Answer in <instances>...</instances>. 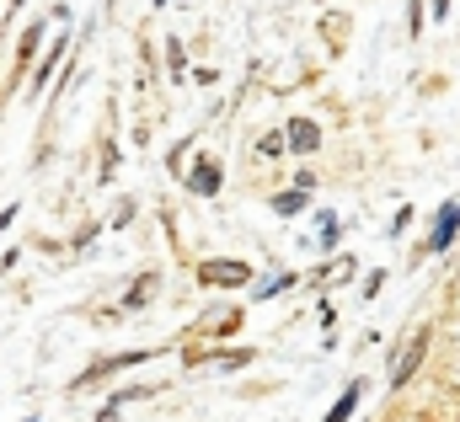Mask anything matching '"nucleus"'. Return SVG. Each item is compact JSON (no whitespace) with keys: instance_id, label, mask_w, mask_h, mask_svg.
<instances>
[{"instance_id":"39448f33","label":"nucleus","mask_w":460,"mask_h":422,"mask_svg":"<svg viewBox=\"0 0 460 422\" xmlns=\"http://www.w3.org/2000/svg\"><path fill=\"white\" fill-rule=\"evenodd\" d=\"M289 145H295V150H316V145H322V139H316V123H311V118L289 123Z\"/></svg>"},{"instance_id":"6e6552de","label":"nucleus","mask_w":460,"mask_h":422,"mask_svg":"<svg viewBox=\"0 0 460 422\" xmlns=\"http://www.w3.org/2000/svg\"><path fill=\"white\" fill-rule=\"evenodd\" d=\"M150 289H155V278H145V284H139V289H134V295H128V311H134V305H139V300H150Z\"/></svg>"},{"instance_id":"7ed1b4c3","label":"nucleus","mask_w":460,"mask_h":422,"mask_svg":"<svg viewBox=\"0 0 460 422\" xmlns=\"http://www.w3.org/2000/svg\"><path fill=\"white\" fill-rule=\"evenodd\" d=\"M423 347H429V337L418 331V337H412V342L402 347V358H396V369H391V385H407V374L418 369V358H423Z\"/></svg>"},{"instance_id":"f257e3e1","label":"nucleus","mask_w":460,"mask_h":422,"mask_svg":"<svg viewBox=\"0 0 460 422\" xmlns=\"http://www.w3.org/2000/svg\"><path fill=\"white\" fill-rule=\"evenodd\" d=\"M204 284H226V289L252 284V268L246 262H204Z\"/></svg>"},{"instance_id":"f03ea898","label":"nucleus","mask_w":460,"mask_h":422,"mask_svg":"<svg viewBox=\"0 0 460 422\" xmlns=\"http://www.w3.org/2000/svg\"><path fill=\"white\" fill-rule=\"evenodd\" d=\"M456 230H460V198L439 209V224H434V235H429V251H445V246L456 241Z\"/></svg>"},{"instance_id":"0eeeda50","label":"nucleus","mask_w":460,"mask_h":422,"mask_svg":"<svg viewBox=\"0 0 460 422\" xmlns=\"http://www.w3.org/2000/svg\"><path fill=\"white\" fill-rule=\"evenodd\" d=\"M300 204H305V193H279V198H273V209L279 214H295Z\"/></svg>"},{"instance_id":"20e7f679","label":"nucleus","mask_w":460,"mask_h":422,"mask_svg":"<svg viewBox=\"0 0 460 422\" xmlns=\"http://www.w3.org/2000/svg\"><path fill=\"white\" fill-rule=\"evenodd\" d=\"M358 396H364V385L353 380V385L343 391V401H338V407H332V412H327L322 422H348V418H353V407H358Z\"/></svg>"},{"instance_id":"423d86ee","label":"nucleus","mask_w":460,"mask_h":422,"mask_svg":"<svg viewBox=\"0 0 460 422\" xmlns=\"http://www.w3.org/2000/svg\"><path fill=\"white\" fill-rule=\"evenodd\" d=\"M220 188V166L215 161H199L193 166V193H215Z\"/></svg>"}]
</instances>
